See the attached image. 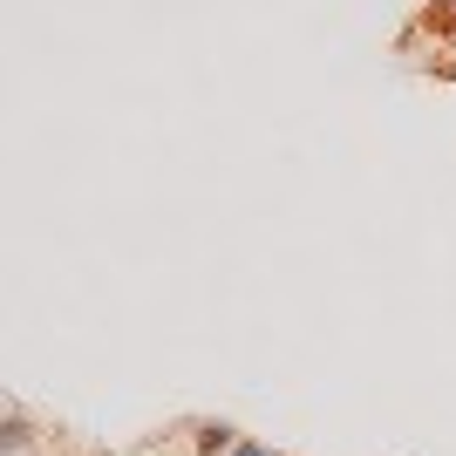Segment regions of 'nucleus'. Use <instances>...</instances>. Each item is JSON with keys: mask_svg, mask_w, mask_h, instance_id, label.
Listing matches in <instances>:
<instances>
[{"mask_svg": "<svg viewBox=\"0 0 456 456\" xmlns=\"http://www.w3.org/2000/svg\"><path fill=\"white\" fill-rule=\"evenodd\" d=\"M232 443H239V429H225V422H205V429H198V450L205 456H225Z\"/></svg>", "mask_w": 456, "mask_h": 456, "instance_id": "f03ea898", "label": "nucleus"}, {"mask_svg": "<svg viewBox=\"0 0 456 456\" xmlns=\"http://www.w3.org/2000/svg\"><path fill=\"white\" fill-rule=\"evenodd\" d=\"M0 450H7V456H28V450H35V422L20 416L14 402H7V416H0Z\"/></svg>", "mask_w": 456, "mask_h": 456, "instance_id": "f257e3e1", "label": "nucleus"}, {"mask_svg": "<svg viewBox=\"0 0 456 456\" xmlns=\"http://www.w3.org/2000/svg\"><path fill=\"white\" fill-rule=\"evenodd\" d=\"M436 20H450V28H456V0H436Z\"/></svg>", "mask_w": 456, "mask_h": 456, "instance_id": "20e7f679", "label": "nucleus"}, {"mask_svg": "<svg viewBox=\"0 0 456 456\" xmlns=\"http://www.w3.org/2000/svg\"><path fill=\"white\" fill-rule=\"evenodd\" d=\"M225 456H280V450H273V443H252V436H239Z\"/></svg>", "mask_w": 456, "mask_h": 456, "instance_id": "7ed1b4c3", "label": "nucleus"}]
</instances>
